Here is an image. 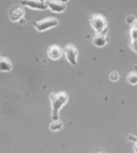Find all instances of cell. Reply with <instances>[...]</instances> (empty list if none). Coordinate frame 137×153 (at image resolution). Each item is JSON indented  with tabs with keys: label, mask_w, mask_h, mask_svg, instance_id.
<instances>
[{
	"label": "cell",
	"mask_w": 137,
	"mask_h": 153,
	"mask_svg": "<svg viewBox=\"0 0 137 153\" xmlns=\"http://www.w3.org/2000/svg\"><path fill=\"white\" fill-rule=\"evenodd\" d=\"M52 113V120H56L59 119L60 111L68 101V95L65 91L52 92L49 95Z\"/></svg>",
	"instance_id": "6da1fadb"
},
{
	"label": "cell",
	"mask_w": 137,
	"mask_h": 153,
	"mask_svg": "<svg viewBox=\"0 0 137 153\" xmlns=\"http://www.w3.org/2000/svg\"><path fill=\"white\" fill-rule=\"evenodd\" d=\"M59 20L56 18L48 17L33 23V27L38 32H44L58 27Z\"/></svg>",
	"instance_id": "7a4b0ae2"
},
{
	"label": "cell",
	"mask_w": 137,
	"mask_h": 153,
	"mask_svg": "<svg viewBox=\"0 0 137 153\" xmlns=\"http://www.w3.org/2000/svg\"><path fill=\"white\" fill-rule=\"evenodd\" d=\"M90 23L94 32L100 34L107 30V19L100 14H94L90 19Z\"/></svg>",
	"instance_id": "3957f363"
},
{
	"label": "cell",
	"mask_w": 137,
	"mask_h": 153,
	"mask_svg": "<svg viewBox=\"0 0 137 153\" xmlns=\"http://www.w3.org/2000/svg\"><path fill=\"white\" fill-rule=\"evenodd\" d=\"M64 55L65 59L70 65L76 66L78 64V50L73 44H68L63 49Z\"/></svg>",
	"instance_id": "277c9868"
},
{
	"label": "cell",
	"mask_w": 137,
	"mask_h": 153,
	"mask_svg": "<svg viewBox=\"0 0 137 153\" xmlns=\"http://www.w3.org/2000/svg\"><path fill=\"white\" fill-rule=\"evenodd\" d=\"M20 4L23 7H28L32 10H45L47 5L45 3H41L39 0H20Z\"/></svg>",
	"instance_id": "5b68a950"
},
{
	"label": "cell",
	"mask_w": 137,
	"mask_h": 153,
	"mask_svg": "<svg viewBox=\"0 0 137 153\" xmlns=\"http://www.w3.org/2000/svg\"><path fill=\"white\" fill-rule=\"evenodd\" d=\"M45 3L48 10L56 14H61L66 10V4L58 0H46Z\"/></svg>",
	"instance_id": "8992f818"
},
{
	"label": "cell",
	"mask_w": 137,
	"mask_h": 153,
	"mask_svg": "<svg viewBox=\"0 0 137 153\" xmlns=\"http://www.w3.org/2000/svg\"><path fill=\"white\" fill-rule=\"evenodd\" d=\"M47 55L51 60H58L64 55V51L59 45L53 44L48 48Z\"/></svg>",
	"instance_id": "52a82bcc"
},
{
	"label": "cell",
	"mask_w": 137,
	"mask_h": 153,
	"mask_svg": "<svg viewBox=\"0 0 137 153\" xmlns=\"http://www.w3.org/2000/svg\"><path fill=\"white\" fill-rule=\"evenodd\" d=\"M25 16V10L21 7H16L13 8L9 13V19L13 23H19L20 22Z\"/></svg>",
	"instance_id": "ba28073f"
},
{
	"label": "cell",
	"mask_w": 137,
	"mask_h": 153,
	"mask_svg": "<svg viewBox=\"0 0 137 153\" xmlns=\"http://www.w3.org/2000/svg\"><path fill=\"white\" fill-rule=\"evenodd\" d=\"M107 30L103 31L102 33L100 34H96V35L93 38L92 43L95 46L96 48H104L105 46H107L108 43V39H107Z\"/></svg>",
	"instance_id": "9c48e42d"
},
{
	"label": "cell",
	"mask_w": 137,
	"mask_h": 153,
	"mask_svg": "<svg viewBox=\"0 0 137 153\" xmlns=\"http://www.w3.org/2000/svg\"><path fill=\"white\" fill-rule=\"evenodd\" d=\"M13 69V64L11 61L5 56L0 54V71L1 72H11Z\"/></svg>",
	"instance_id": "30bf717a"
},
{
	"label": "cell",
	"mask_w": 137,
	"mask_h": 153,
	"mask_svg": "<svg viewBox=\"0 0 137 153\" xmlns=\"http://www.w3.org/2000/svg\"><path fill=\"white\" fill-rule=\"evenodd\" d=\"M64 128L63 122L58 119L56 120H53L49 125V130L51 131H60Z\"/></svg>",
	"instance_id": "8fae6325"
},
{
	"label": "cell",
	"mask_w": 137,
	"mask_h": 153,
	"mask_svg": "<svg viewBox=\"0 0 137 153\" xmlns=\"http://www.w3.org/2000/svg\"><path fill=\"white\" fill-rule=\"evenodd\" d=\"M127 83H129L130 85H132V86L137 85V73L136 72L130 73L129 75H127Z\"/></svg>",
	"instance_id": "7c38bea8"
},
{
	"label": "cell",
	"mask_w": 137,
	"mask_h": 153,
	"mask_svg": "<svg viewBox=\"0 0 137 153\" xmlns=\"http://www.w3.org/2000/svg\"><path fill=\"white\" fill-rule=\"evenodd\" d=\"M119 77H120L119 73L118 71H111L109 75L110 80L111 81V82H117L119 79Z\"/></svg>",
	"instance_id": "4fadbf2b"
},
{
	"label": "cell",
	"mask_w": 137,
	"mask_h": 153,
	"mask_svg": "<svg viewBox=\"0 0 137 153\" xmlns=\"http://www.w3.org/2000/svg\"><path fill=\"white\" fill-rule=\"evenodd\" d=\"M135 20H136V18L133 15H127V17H126V19H125V22H126V23H127L128 25L132 26L134 24Z\"/></svg>",
	"instance_id": "5bb4252c"
},
{
	"label": "cell",
	"mask_w": 137,
	"mask_h": 153,
	"mask_svg": "<svg viewBox=\"0 0 137 153\" xmlns=\"http://www.w3.org/2000/svg\"><path fill=\"white\" fill-rule=\"evenodd\" d=\"M131 38L132 40H137V27L133 26L131 29Z\"/></svg>",
	"instance_id": "9a60e30c"
},
{
	"label": "cell",
	"mask_w": 137,
	"mask_h": 153,
	"mask_svg": "<svg viewBox=\"0 0 137 153\" xmlns=\"http://www.w3.org/2000/svg\"><path fill=\"white\" fill-rule=\"evenodd\" d=\"M127 140H128L130 142H132V143H135L137 142V136L133 135V134H129V135H128V137H127Z\"/></svg>",
	"instance_id": "2e32d148"
},
{
	"label": "cell",
	"mask_w": 137,
	"mask_h": 153,
	"mask_svg": "<svg viewBox=\"0 0 137 153\" xmlns=\"http://www.w3.org/2000/svg\"><path fill=\"white\" fill-rule=\"evenodd\" d=\"M132 48L137 55V40H132Z\"/></svg>",
	"instance_id": "e0dca14e"
},
{
	"label": "cell",
	"mask_w": 137,
	"mask_h": 153,
	"mask_svg": "<svg viewBox=\"0 0 137 153\" xmlns=\"http://www.w3.org/2000/svg\"><path fill=\"white\" fill-rule=\"evenodd\" d=\"M133 150L135 153H137V142L135 143H134V148H133Z\"/></svg>",
	"instance_id": "ac0fdd59"
},
{
	"label": "cell",
	"mask_w": 137,
	"mask_h": 153,
	"mask_svg": "<svg viewBox=\"0 0 137 153\" xmlns=\"http://www.w3.org/2000/svg\"><path fill=\"white\" fill-rule=\"evenodd\" d=\"M58 1H60L62 3H65V4H66V3H68L69 2V0H58Z\"/></svg>",
	"instance_id": "d6986e66"
},
{
	"label": "cell",
	"mask_w": 137,
	"mask_h": 153,
	"mask_svg": "<svg viewBox=\"0 0 137 153\" xmlns=\"http://www.w3.org/2000/svg\"><path fill=\"white\" fill-rule=\"evenodd\" d=\"M40 2H41V3H45L46 0H39Z\"/></svg>",
	"instance_id": "ffe728a7"
}]
</instances>
